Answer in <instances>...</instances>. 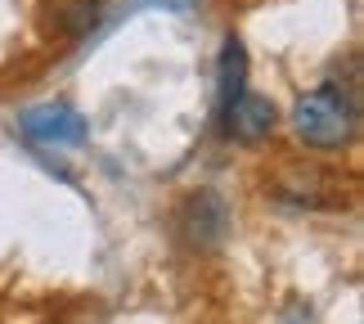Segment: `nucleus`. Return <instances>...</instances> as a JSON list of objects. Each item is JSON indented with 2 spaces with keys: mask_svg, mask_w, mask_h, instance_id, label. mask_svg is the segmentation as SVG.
Listing matches in <instances>:
<instances>
[{
  "mask_svg": "<svg viewBox=\"0 0 364 324\" xmlns=\"http://www.w3.org/2000/svg\"><path fill=\"white\" fill-rule=\"evenodd\" d=\"M243 81H247V54H243V41L230 36L225 50H220V81H216L220 86V108L243 95Z\"/></svg>",
  "mask_w": 364,
  "mask_h": 324,
  "instance_id": "39448f33",
  "label": "nucleus"
},
{
  "mask_svg": "<svg viewBox=\"0 0 364 324\" xmlns=\"http://www.w3.org/2000/svg\"><path fill=\"white\" fill-rule=\"evenodd\" d=\"M18 126L27 140L36 145H54V149H77L86 145V117L73 104H36L18 113Z\"/></svg>",
  "mask_w": 364,
  "mask_h": 324,
  "instance_id": "f03ea898",
  "label": "nucleus"
},
{
  "mask_svg": "<svg viewBox=\"0 0 364 324\" xmlns=\"http://www.w3.org/2000/svg\"><path fill=\"white\" fill-rule=\"evenodd\" d=\"M185 234L189 244H203L212 248L220 234H225V207H220L216 194H193L189 207H185Z\"/></svg>",
  "mask_w": 364,
  "mask_h": 324,
  "instance_id": "20e7f679",
  "label": "nucleus"
},
{
  "mask_svg": "<svg viewBox=\"0 0 364 324\" xmlns=\"http://www.w3.org/2000/svg\"><path fill=\"white\" fill-rule=\"evenodd\" d=\"M292 131L311 149H342L355 135V104L342 86H315L292 104Z\"/></svg>",
  "mask_w": 364,
  "mask_h": 324,
  "instance_id": "f257e3e1",
  "label": "nucleus"
},
{
  "mask_svg": "<svg viewBox=\"0 0 364 324\" xmlns=\"http://www.w3.org/2000/svg\"><path fill=\"white\" fill-rule=\"evenodd\" d=\"M220 122H225V131H230L234 140H243V145H257V140H265V135L274 131L279 113H274V104L265 100V95L243 90L239 100H230L225 108H220Z\"/></svg>",
  "mask_w": 364,
  "mask_h": 324,
  "instance_id": "7ed1b4c3",
  "label": "nucleus"
}]
</instances>
